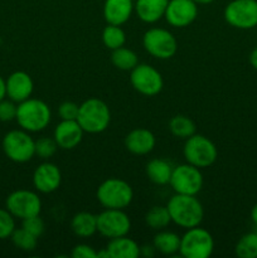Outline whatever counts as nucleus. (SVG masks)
I'll return each instance as SVG.
<instances>
[{"label": "nucleus", "mask_w": 257, "mask_h": 258, "mask_svg": "<svg viewBox=\"0 0 257 258\" xmlns=\"http://www.w3.org/2000/svg\"><path fill=\"white\" fill-rule=\"evenodd\" d=\"M171 222L184 229L201 226L204 218V208L197 196L174 194L166 203Z\"/></svg>", "instance_id": "1"}, {"label": "nucleus", "mask_w": 257, "mask_h": 258, "mask_svg": "<svg viewBox=\"0 0 257 258\" xmlns=\"http://www.w3.org/2000/svg\"><path fill=\"white\" fill-rule=\"evenodd\" d=\"M50 120L52 111L44 101L30 97L18 103L15 121L23 130L30 134L40 133L48 127Z\"/></svg>", "instance_id": "2"}, {"label": "nucleus", "mask_w": 257, "mask_h": 258, "mask_svg": "<svg viewBox=\"0 0 257 258\" xmlns=\"http://www.w3.org/2000/svg\"><path fill=\"white\" fill-rule=\"evenodd\" d=\"M77 122L87 134H101L111 122L110 107L100 98H88L80 105Z\"/></svg>", "instance_id": "3"}, {"label": "nucleus", "mask_w": 257, "mask_h": 258, "mask_svg": "<svg viewBox=\"0 0 257 258\" xmlns=\"http://www.w3.org/2000/svg\"><path fill=\"white\" fill-rule=\"evenodd\" d=\"M96 198L105 209H126L133 203L134 190L123 179L108 178L98 185Z\"/></svg>", "instance_id": "4"}, {"label": "nucleus", "mask_w": 257, "mask_h": 258, "mask_svg": "<svg viewBox=\"0 0 257 258\" xmlns=\"http://www.w3.org/2000/svg\"><path fill=\"white\" fill-rule=\"evenodd\" d=\"M2 148L5 156L13 163H28L35 156V140L23 128L8 131L3 138Z\"/></svg>", "instance_id": "5"}, {"label": "nucleus", "mask_w": 257, "mask_h": 258, "mask_svg": "<svg viewBox=\"0 0 257 258\" xmlns=\"http://www.w3.org/2000/svg\"><path fill=\"white\" fill-rule=\"evenodd\" d=\"M183 155L188 164L199 169H206L216 163L218 150L211 139L201 134H194L185 140Z\"/></svg>", "instance_id": "6"}, {"label": "nucleus", "mask_w": 257, "mask_h": 258, "mask_svg": "<svg viewBox=\"0 0 257 258\" xmlns=\"http://www.w3.org/2000/svg\"><path fill=\"white\" fill-rule=\"evenodd\" d=\"M214 251V238L201 226L186 229L180 237L179 254L184 258H208Z\"/></svg>", "instance_id": "7"}, {"label": "nucleus", "mask_w": 257, "mask_h": 258, "mask_svg": "<svg viewBox=\"0 0 257 258\" xmlns=\"http://www.w3.org/2000/svg\"><path fill=\"white\" fill-rule=\"evenodd\" d=\"M144 49L160 60L170 59L178 50V42L171 32L164 28H150L143 35Z\"/></svg>", "instance_id": "8"}, {"label": "nucleus", "mask_w": 257, "mask_h": 258, "mask_svg": "<svg viewBox=\"0 0 257 258\" xmlns=\"http://www.w3.org/2000/svg\"><path fill=\"white\" fill-rule=\"evenodd\" d=\"M5 208L13 214L15 219L29 218L38 216L42 212V199L38 196L37 190H28V189H18L12 191L7 197Z\"/></svg>", "instance_id": "9"}, {"label": "nucleus", "mask_w": 257, "mask_h": 258, "mask_svg": "<svg viewBox=\"0 0 257 258\" xmlns=\"http://www.w3.org/2000/svg\"><path fill=\"white\" fill-rule=\"evenodd\" d=\"M223 17L236 29H253L257 27V0H232L224 8Z\"/></svg>", "instance_id": "10"}, {"label": "nucleus", "mask_w": 257, "mask_h": 258, "mask_svg": "<svg viewBox=\"0 0 257 258\" xmlns=\"http://www.w3.org/2000/svg\"><path fill=\"white\" fill-rule=\"evenodd\" d=\"M203 184L204 179L201 169L188 163L174 166L169 181L174 193L186 196H197L203 188Z\"/></svg>", "instance_id": "11"}, {"label": "nucleus", "mask_w": 257, "mask_h": 258, "mask_svg": "<svg viewBox=\"0 0 257 258\" xmlns=\"http://www.w3.org/2000/svg\"><path fill=\"white\" fill-rule=\"evenodd\" d=\"M130 83L136 92L146 97L159 95L164 87L161 73L155 67L146 63H139L130 71Z\"/></svg>", "instance_id": "12"}, {"label": "nucleus", "mask_w": 257, "mask_h": 258, "mask_svg": "<svg viewBox=\"0 0 257 258\" xmlns=\"http://www.w3.org/2000/svg\"><path fill=\"white\" fill-rule=\"evenodd\" d=\"M130 229L131 221L125 209H105L97 214V232L105 238L127 236Z\"/></svg>", "instance_id": "13"}, {"label": "nucleus", "mask_w": 257, "mask_h": 258, "mask_svg": "<svg viewBox=\"0 0 257 258\" xmlns=\"http://www.w3.org/2000/svg\"><path fill=\"white\" fill-rule=\"evenodd\" d=\"M198 12V4L193 0H169L164 18L171 27L185 28L197 19Z\"/></svg>", "instance_id": "14"}, {"label": "nucleus", "mask_w": 257, "mask_h": 258, "mask_svg": "<svg viewBox=\"0 0 257 258\" xmlns=\"http://www.w3.org/2000/svg\"><path fill=\"white\" fill-rule=\"evenodd\" d=\"M32 181L33 186L38 193H54L62 183V173L55 164L50 163V161H44L35 168Z\"/></svg>", "instance_id": "15"}, {"label": "nucleus", "mask_w": 257, "mask_h": 258, "mask_svg": "<svg viewBox=\"0 0 257 258\" xmlns=\"http://www.w3.org/2000/svg\"><path fill=\"white\" fill-rule=\"evenodd\" d=\"M5 91L9 100L14 101L15 103H20L32 97L34 82L29 73L24 71H15L5 80Z\"/></svg>", "instance_id": "16"}, {"label": "nucleus", "mask_w": 257, "mask_h": 258, "mask_svg": "<svg viewBox=\"0 0 257 258\" xmlns=\"http://www.w3.org/2000/svg\"><path fill=\"white\" fill-rule=\"evenodd\" d=\"M83 128L77 120H62L53 131V139L62 150H72L77 148L83 139Z\"/></svg>", "instance_id": "17"}, {"label": "nucleus", "mask_w": 257, "mask_h": 258, "mask_svg": "<svg viewBox=\"0 0 257 258\" xmlns=\"http://www.w3.org/2000/svg\"><path fill=\"white\" fill-rule=\"evenodd\" d=\"M156 145L155 135L148 128H134L126 135L125 148L134 155H148Z\"/></svg>", "instance_id": "18"}, {"label": "nucleus", "mask_w": 257, "mask_h": 258, "mask_svg": "<svg viewBox=\"0 0 257 258\" xmlns=\"http://www.w3.org/2000/svg\"><path fill=\"white\" fill-rule=\"evenodd\" d=\"M134 12L133 0H105L103 3L102 13L107 24H125L130 20Z\"/></svg>", "instance_id": "19"}, {"label": "nucleus", "mask_w": 257, "mask_h": 258, "mask_svg": "<svg viewBox=\"0 0 257 258\" xmlns=\"http://www.w3.org/2000/svg\"><path fill=\"white\" fill-rule=\"evenodd\" d=\"M169 0H135L134 9L139 19L148 24H154L164 18Z\"/></svg>", "instance_id": "20"}, {"label": "nucleus", "mask_w": 257, "mask_h": 258, "mask_svg": "<svg viewBox=\"0 0 257 258\" xmlns=\"http://www.w3.org/2000/svg\"><path fill=\"white\" fill-rule=\"evenodd\" d=\"M174 166L171 165L170 161L165 159L155 158L151 159L145 166V173L149 180L155 185H166L169 184L173 173Z\"/></svg>", "instance_id": "21"}, {"label": "nucleus", "mask_w": 257, "mask_h": 258, "mask_svg": "<svg viewBox=\"0 0 257 258\" xmlns=\"http://www.w3.org/2000/svg\"><path fill=\"white\" fill-rule=\"evenodd\" d=\"M111 258H138L140 257V246L127 236L117 237L108 241L106 246Z\"/></svg>", "instance_id": "22"}, {"label": "nucleus", "mask_w": 257, "mask_h": 258, "mask_svg": "<svg viewBox=\"0 0 257 258\" xmlns=\"http://www.w3.org/2000/svg\"><path fill=\"white\" fill-rule=\"evenodd\" d=\"M71 229L80 238H90L97 232V216L91 212H80L71 219Z\"/></svg>", "instance_id": "23"}, {"label": "nucleus", "mask_w": 257, "mask_h": 258, "mask_svg": "<svg viewBox=\"0 0 257 258\" xmlns=\"http://www.w3.org/2000/svg\"><path fill=\"white\" fill-rule=\"evenodd\" d=\"M153 246L155 247L156 252L164 254V256H174V254L179 253L180 237L175 232L161 229L154 236Z\"/></svg>", "instance_id": "24"}, {"label": "nucleus", "mask_w": 257, "mask_h": 258, "mask_svg": "<svg viewBox=\"0 0 257 258\" xmlns=\"http://www.w3.org/2000/svg\"><path fill=\"white\" fill-rule=\"evenodd\" d=\"M197 126L190 117L185 115H175L169 121V131L176 139L186 140L196 134Z\"/></svg>", "instance_id": "25"}, {"label": "nucleus", "mask_w": 257, "mask_h": 258, "mask_svg": "<svg viewBox=\"0 0 257 258\" xmlns=\"http://www.w3.org/2000/svg\"><path fill=\"white\" fill-rule=\"evenodd\" d=\"M111 63L117 70L128 72V71H133L139 64V57L134 50L123 45V47L112 50V53H111Z\"/></svg>", "instance_id": "26"}, {"label": "nucleus", "mask_w": 257, "mask_h": 258, "mask_svg": "<svg viewBox=\"0 0 257 258\" xmlns=\"http://www.w3.org/2000/svg\"><path fill=\"white\" fill-rule=\"evenodd\" d=\"M145 223L149 228L154 231H161L165 229L171 223L170 214H169L166 206H154L146 212Z\"/></svg>", "instance_id": "27"}, {"label": "nucleus", "mask_w": 257, "mask_h": 258, "mask_svg": "<svg viewBox=\"0 0 257 258\" xmlns=\"http://www.w3.org/2000/svg\"><path fill=\"white\" fill-rule=\"evenodd\" d=\"M102 43L107 49H117L126 43V34L121 25L107 24L102 30Z\"/></svg>", "instance_id": "28"}, {"label": "nucleus", "mask_w": 257, "mask_h": 258, "mask_svg": "<svg viewBox=\"0 0 257 258\" xmlns=\"http://www.w3.org/2000/svg\"><path fill=\"white\" fill-rule=\"evenodd\" d=\"M234 253L239 258H257V232L243 234L234 247Z\"/></svg>", "instance_id": "29"}, {"label": "nucleus", "mask_w": 257, "mask_h": 258, "mask_svg": "<svg viewBox=\"0 0 257 258\" xmlns=\"http://www.w3.org/2000/svg\"><path fill=\"white\" fill-rule=\"evenodd\" d=\"M13 244L17 247L18 249L24 252H33L35 251L38 246V237L33 236L24 228H15L13 234L10 236Z\"/></svg>", "instance_id": "30"}, {"label": "nucleus", "mask_w": 257, "mask_h": 258, "mask_svg": "<svg viewBox=\"0 0 257 258\" xmlns=\"http://www.w3.org/2000/svg\"><path fill=\"white\" fill-rule=\"evenodd\" d=\"M57 150L58 145L53 138L43 136V138L35 140V155L38 158L43 159V160H48V159L53 158Z\"/></svg>", "instance_id": "31"}, {"label": "nucleus", "mask_w": 257, "mask_h": 258, "mask_svg": "<svg viewBox=\"0 0 257 258\" xmlns=\"http://www.w3.org/2000/svg\"><path fill=\"white\" fill-rule=\"evenodd\" d=\"M15 227V218L7 208H0V239H8L13 234Z\"/></svg>", "instance_id": "32"}, {"label": "nucleus", "mask_w": 257, "mask_h": 258, "mask_svg": "<svg viewBox=\"0 0 257 258\" xmlns=\"http://www.w3.org/2000/svg\"><path fill=\"white\" fill-rule=\"evenodd\" d=\"M22 227L25 229V231H28L29 233H32L33 236L38 237V238H39V237L42 236L45 231V223H44V221L40 218V214L23 219Z\"/></svg>", "instance_id": "33"}, {"label": "nucleus", "mask_w": 257, "mask_h": 258, "mask_svg": "<svg viewBox=\"0 0 257 258\" xmlns=\"http://www.w3.org/2000/svg\"><path fill=\"white\" fill-rule=\"evenodd\" d=\"M17 108L18 103L9 100L8 97L0 101V121L2 122H10V121L15 120V117H17Z\"/></svg>", "instance_id": "34"}, {"label": "nucleus", "mask_w": 257, "mask_h": 258, "mask_svg": "<svg viewBox=\"0 0 257 258\" xmlns=\"http://www.w3.org/2000/svg\"><path fill=\"white\" fill-rule=\"evenodd\" d=\"M80 105L73 101H65L58 107V115L60 120H77Z\"/></svg>", "instance_id": "35"}, {"label": "nucleus", "mask_w": 257, "mask_h": 258, "mask_svg": "<svg viewBox=\"0 0 257 258\" xmlns=\"http://www.w3.org/2000/svg\"><path fill=\"white\" fill-rule=\"evenodd\" d=\"M71 256L73 258H97V251L90 244L80 243L73 247Z\"/></svg>", "instance_id": "36"}, {"label": "nucleus", "mask_w": 257, "mask_h": 258, "mask_svg": "<svg viewBox=\"0 0 257 258\" xmlns=\"http://www.w3.org/2000/svg\"><path fill=\"white\" fill-rule=\"evenodd\" d=\"M155 252H156V249L153 244H151V246L145 244V246L140 247V256H143V257H153L154 254H155Z\"/></svg>", "instance_id": "37"}, {"label": "nucleus", "mask_w": 257, "mask_h": 258, "mask_svg": "<svg viewBox=\"0 0 257 258\" xmlns=\"http://www.w3.org/2000/svg\"><path fill=\"white\" fill-rule=\"evenodd\" d=\"M248 60H249V64L257 71V47H254L253 49H252V52L249 53Z\"/></svg>", "instance_id": "38"}, {"label": "nucleus", "mask_w": 257, "mask_h": 258, "mask_svg": "<svg viewBox=\"0 0 257 258\" xmlns=\"http://www.w3.org/2000/svg\"><path fill=\"white\" fill-rule=\"evenodd\" d=\"M7 97V91H5V80L0 76V101Z\"/></svg>", "instance_id": "39"}, {"label": "nucleus", "mask_w": 257, "mask_h": 258, "mask_svg": "<svg viewBox=\"0 0 257 258\" xmlns=\"http://www.w3.org/2000/svg\"><path fill=\"white\" fill-rule=\"evenodd\" d=\"M251 221L253 222L254 226L257 227V203L254 204L251 209Z\"/></svg>", "instance_id": "40"}, {"label": "nucleus", "mask_w": 257, "mask_h": 258, "mask_svg": "<svg viewBox=\"0 0 257 258\" xmlns=\"http://www.w3.org/2000/svg\"><path fill=\"white\" fill-rule=\"evenodd\" d=\"M97 258H111L107 248H103L101 249V251H97Z\"/></svg>", "instance_id": "41"}, {"label": "nucleus", "mask_w": 257, "mask_h": 258, "mask_svg": "<svg viewBox=\"0 0 257 258\" xmlns=\"http://www.w3.org/2000/svg\"><path fill=\"white\" fill-rule=\"evenodd\" d=\"M194 3H197L198 5H207V4H212L213 2H216V0H193Z\"/></svg>", "instance_id": "42"}]
</instances>
